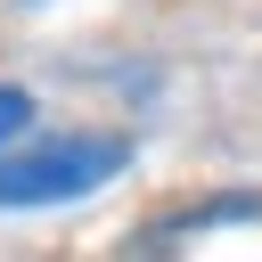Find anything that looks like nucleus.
<instances>
[{"label": "nucleus", "mask_w": 262, "mask_h": 262, "mask_svg": "<svg viewBox=\"0 0 262 262\" xmlns=\"http://www.w3.org/2000/svg\"><path fill=\"white\" fill-rule=\"evenodd\" d=\"M123 172H131V139H115V131H57L41 147H0V213L74 205Z\"/></svg>", "instance_id": "obj_1"}, {"label": "nucleus", "mask_w": 262, "mask_h": 262, "mask_svg": "<svg viewBox=\"0 0 262 262\" xmlns=\"http://www.w3.org/2000/svg\"><path fill=\"white\" fill-rule=\"evenodd\" d=\"M25 123H33V90H16V82H0V147H8V139L25 131Z\"/></svg>", "instance_id": "obj_2"}]
</instances>
